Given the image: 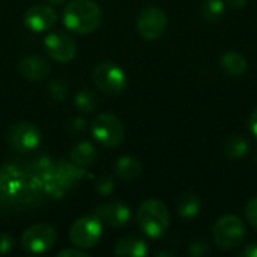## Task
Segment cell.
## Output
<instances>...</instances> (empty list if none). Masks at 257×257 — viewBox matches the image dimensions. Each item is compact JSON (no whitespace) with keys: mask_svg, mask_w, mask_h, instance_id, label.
Masks as SVG:
<instances>
[{"mask_svg":"<svg viewBox=\"0 0 257 257\" xmlns=\"http://www.w3.org/2000/svg\"><path fill=\"white\" fill-rule=\"evenodd\" d=\"M102 12L93 0H71L63 9V24L77 35L95 32L101 24Z\"/></svg>","mask_w":257,"mask_h":257,"instance_id":"6da1fadb","label":"cell"},{"mask_svg":"<svg viewBox=\"0 0 257 257\" xmlns=\"http://www.w3.org/2000/svg\"><path fill=\"white\" fill-rule=\"evenodd\" d=\"M137 226L149 238H161L170 226V214L167 206L158 199H149L137 209Z\"/></svg>","mask_w":257,"mask_h":257,"instance_id":"7a4b0ae2","label":"cell"},{"mask_svg":"<svg viewBox=\"0 0 257 257\" xmlns=\"http://www.w3.org/2000/svg\"><path fill=\"white\" fill-rule=\"evenodd\" d=\"M245 238V224L236 215L220 217L212 227V239L218 248L232 250L242 244Z\"/></svg>","mask_w":257,"mask_h":257,"instance_id":"3957f363","label":"cell"},{"mask_svg":"<svg viewBox=\"0 0 257 257\" xmlns=\"http://www.w3.org/2000/svg\"><path fill=\"white\" fill-rule=\"evenodd\" d=\"M93 139L104 148H116L122 143L125 130L122 120L113 113L98 114L90 125Z\"/></svg>","mask_w":257,"mask_h":257,"instance_id":"277c9868","label":"cell"},{"mask_svg":"<svg viewBox=\"0 0 257 257\" xmlns=\"http://www.w3.org/2000/svg\"><path fill=\"white\" fill-rule=\"evenodd\" d=\"M95 86L107 93H120L128 86L126 74L113 62H102L95 66L92 72Z\"/></svg>","mask_w":257,"mask_h":257,"instance_id":"5b68a950","label":"cell"},{"mask_svg":"<svg viewBox=\"0 0 257 257\" xmlns=\"http://www.w3.org/2000/svg\"><path fill=\"white\" fill-rule=\"evenodd\" d=\"M102 221L98 217H81L69 229V239L78 248L95 247L102 236Z\"/></svg>","mask_w":257,"mask_h":257,"instance_id":"8992f818","label":"cell"},{"mask_svg":"<svg viewBox=\"0 0 257 257\" xmlns=\"http://www.w3.org/2000/svg\"><path fill=\"white\" fill-rule=\"evenodd\" d=\"M167 15L166 12L155 5L143 8L137 17V32L146 41H155L166 32Z\"/></svg>","mask_w":257,"mask_h":257,"instance_id":"52a82bcc","label":"cell"},{"mask_svg":"<svg viewBox=\"0 0 257 257\" xmlns=\"http://www.w3.org/2000/svg\"><path fill=\"white\" fill-rule=\"evenodd\" d=\"M6 143L17 152H32L41 143V131L30 122H17L8 130Z\"/></svg>","mask_w":257,"mask_h":257,"instance_id":"ba28073f","label":"cell"},{"mask_svg":"<svg viewBox=\"0 0 257 257\" xmlns=\"http://www.w3.org/2000/svg\"><path fill=\"white\" fill-rule=\"evenodd\" d=\"M57 239V233L53 226L39 223L29 227L21 236V247L27 253H44L50 250Z\"/></svg>","mask_w":257,"mask_h":257,"instance_id":"9c48e42d","label":"cell"},{"mask_svg":"<svg viewBox=\"0 0 257 257\" xmlns=\"http://www.w3.org/2000/svg\"><path fill=\"white\" fill-rule=\"evenodd\" d=\"M44 47L48 56L56 60L66 63L72 60L77 54V45L75 42L62 32H51L44 39Z\"/></svg>","mask_w":257,"mask_h":257,"instance_id":"30bf717a","label":"cell"},{"mask_svg":"<svg viewBox=\"0 0 257 257\" xmlns=\"http://www.w3.org/2000/svg\"><path fill=\"white\" fill-rule=\"evenodd\" d=\"M24 26L32 32H45L57 21V12L50 5H33L24 14Z\"/></svg>","mask_w":257,"mask_h":257,"instance_id":"8fae6325","label":"cell"},{"mask_svg":"<svg viewBox=\"0 0 257 257\" xmlns=\"http://www.w3.org/2000/svg\"><path fill=\"white\" fill-rule=\"evenodd\" d=\"M93 212H95V217H98L102 223H105L110 227H122L131 218L130 208L120 202L99 205L95 208Z\"/></svg>","mask_w":257,"mask_h":257,"instance_id":"7c38bea8","label":"cell"},{"mask_svg":"<svg viewBox=\"0 0 257 257\" xmlns=\"http://www.w3.org/2000/svg\"><path fill=\"white\" fill-rule=\"evenodd\" d=\"M18 71L26 80L39 81V80H44L50 74L51 66L47 59L30 54V56H24L18 62Z\"/></svg>","mask_w":257,"mask_h":257,"instance_id":"4fadbf2b","label":"cell"},{"mask_svg":"<svg viewBox=\"0 0 257 257\" xmlns=\"http://www.w3.org/2000/svg\"><path fill=\"white\" fill-rule=\"evenodd\" d=\"M220 68L227 77H241L247 71L248 62L245 56L238 51H226L220 57Z\"/></svg>","mask_w":257,"mask_h":257,"instance_id":"5bb4252c","label":"cell"},{"mask_svg":"<svg viewBox=\"0 0 257 257\" xmlns=\"http://www.w3.org/2000/svg\"><path fill=\"white\" fill-rule=\"evenodd\" d=\"M96 157H98L96 148L90 142H80L78 145L72 148L69 160L74 166L86 169V167H90L96 161Z\"/></svg>","mask_w":257,"mask_h":257,"instance_id":"9a60e30c","label":"cell"},{"mask_svg":"<svg viewBox=\"0 0 257 257\" xmlns=\"http://www.w3.org/2000/svg\"><path fill=\"white\" fill-rule=\"evenodd\" d=\"M114 254L126 257H143L148 254V245L143 239L137 236H125L116 242Z\"/></svg>","mask_w":257,"mask_h":257,"instance_id":"2e32d148","label":"cell"},{"mask_svg":"<svg viewBox=\"0 0 257 257\" xmlns=\"http://www.w3.org/2000/svg\"><path fill=\"white\" fill-rule=\"evenodd\" d=\"M248 148H250V143L248 140L241 136V134H233V136H229L223 145V151H224V155L229 158V160H241L247 155L248 152Z\"/></svg>","mask_w":257,"mask_h":257,"instance_id":"e0dca14e","label":"cell"},{"mask_svg":"<svg viewBox=\"0 0 257 257\" xmlns=\"http://www.w3.org/2000/svg\"><path fill=\"white\" fill-rule=\"evenodd\" d=\"M114 172L120 179L125 181H133L136 178L140 176L142 173V164L139 163L137 158L131 157V155H123L116 161L114 166Z\"/></svg>","mask_w":257,"mask_h":257,"instance_id":"ac0fdd59","label":"cell"},{"mask_svg":"<svg viewBox=\"0 0 257 257\" xmlns=\"http://www.w3.org/2000/svg\"><path fill=\"white\" fill-rule=\"evenodd\" d=\"M200 208H202V202L196 193L187 191L181 194V197L178 199V212L185 220L194 218L200 212Z\"/></svg>","mask_w":257,"mask_h":257,"instance_id":"d6986e66","label":"cell"},{"mask_svg":"<svg viewBox=\"0 0 257 257\" xmlns=\"http://www.w3.org/2000/svg\"><path fill=\"white\" fill-rule=\"evenodd\" d=\"M226 12V5L223 0H205L200 9V14L208 23H218L223 20Z\"/></svg>","mask_w":257,"mask_h":257,"instance_id":"ffe728a7","label":"cell"},{"mask_svg":"<svg viewBox=\"0 0 257 257\" xmlns=\"http://www.w3.org/2000/svg\"><path fill=\"white\" fill-rule=\"evenodd\" d=\"M75 107L83 113H93L98 107V96L95 92H92L89 87H84L78 90L75 95Z\"/></svg>","mask_w":257,"mask_h":257,"instance_id":"44dd1931","label":"cell"},{"mask_svg":"<svg viewBox=\"0 0 257 257\" xmlns=\"http://www.w3.org/2000/svg\"><path fill=\"white\" fill-rule=\"evenodd\" d=\"M69 86L63 78H54L48 83V93L54 101H63L68 96Z\"/></svg>","mask_w":257,"mask_h":257,"instance_id":"7402d4cb","label":"cell"},{"mask_svg":"<svg viewBox=\"0 0 257 257\" xmlns=\"http://www.w3.org/2000/svg\"><path fill=\"white\" fill-rule=\"evenodd\" d=\"M95 190L96 193H99L101 196H108L113 193L114 190V182L111 178L108 176H99L95 182Z\"/></svg>","mask_w":257,"mask_h":257,"instance_id":"603a6c76","label":"cell"},{"mask_svg":"<svg viewBox=\"0 0 257 257\" xmlns=\"http://www.w3.org/2000/svg\"><path fill=\"white\" fill-rule=\"evenodd\" d=\"M209 251V244L203 238H197L190 244V254L191 256H203Z\"/></svg>","mask_w":257,"mask_h":257,"instance_id":"cb8c5ba5","label":"cell"},{"mask_svg":"<svg viewBox=\"0 0 257 257\" xmlns=\"http://www.w3.org/2000/svg\"><path fill=\"white\" fill-rule=\"evenodd\" d=\"M245 218L257 230V196L245 205Z\"/></svg>","mask_w":257,"mask_h":257,"instance_id":"d4e9b609","label":"cell"},{"mask_svg":"<svg viewBox=\"0 0 257 257\" xmlns=\"http://www.w3.org/2000/svg\"><path fill=\"white\" fill-rule=\"evenodd\" d=\"M66 130L71 134H81L86 130V120L83 117H80V116H75V117H72V119L68 120Z\"/></svg>","mask_w":257,"mask_h":257,"instance_id":"484cf974","label":"cell"},{"mask_svg":"<svg viewBox=\"0 0 257 257\" xmlns=\"http://www.w3.org/2000/svg\"><path fill=\"white\" fill-rule=\"evenodd\" d=\"M14 248V238L9 233H0V254H8Z\"/></svg>","mask_w":257,"mask_h":257,"instance_id":"4316f807","label":"cell"},{"mask_svg":"<svg viewBox=\"0 0 257 257\" xmlns=\"http://www.w3.org/2000/svg\"><path fill=\"white\" fill-rule=\"evenodd\" d=\"M59 257H87V254L83 251V248L81 250H74V248H65V250H62V251H59Z\"/></svg>","mask_w":257,"mask_h":257,"instance_id":"83f0119b","label":"cell"},{"mask_svg":"<svg viewBox=\"0 0 257 257\" xmlns=\"http://www.w3.org/2000/svg\"><path fill=\"white\" fill-rule=\"evenodd\" d=\"M248 128H250V133L257 139V107L251 111L248 117Z\"/></svg>","mask_w":257,"mask_h":257,"instance_id":"f1b7e54d","label":"cell"},{"mask_svg":"<svg viewBox=\"0 0 257 257\" xmlns=\"http://www.w3.org/2000/svg\"><path fill=\"white\" fill-rule=\"evenodd\" d=\"M226 3H227L232 9L241 11V9H244V8L247 6L248 0H226Z\"/></svg>","mask_w":257,"mask_h":257,"instance_id":"f546056e","label":"cell"},{"mask_svg":"<svg viewBox=\"0 0 257 257\" xmlns=\"http://www.w3.org/2000/svg\"><path fill=\"white\" fill-rule=\"evenodd\" d=\"M242 256L245 257H257V244H250L248 247L244 248Z\"/></svg>","mask_w":257,"mask_h":257,"instance_id":"4dcf8cb0","label":"cell"},{"mask_svg":"<svg viewBox=\"0 0 257 257\" xmlns=\"http://www.w3.org/2000/svg\"><path fill=\"white\" fill-rule=\"evenodd\" d=\"M48 5H53V6H59V5H63L65 0H45Z\"/></svg>","mask_w":257,"mask_h":257,"instance_id":"1f68e13d","label":"cell"},{"mask_svg":"<svg viewBox=\"0 0 257 257\" xmlns=\"http://www.w3.org/2000/svg\"><path fill=\"white\" fill-rule=\"evenodd\" d=\"M157 256H173V253H167V251H161V253H157Z\"/></svg>","mask_w":257,"mask_h":257,"instance_id":"d6a6232c","label":"cell"},{"mask_svg":"<svg viewBox=\"0 0 257 257\" xmlns=\"http://www.w3.org/2000/svg\"><path fill=\"white\" fill-rule=\"evenodd\" d=\"M256 161H257V151H256Z\"/></svg>","mask_w":257,"mask_h":257,"instance_id":"836d02e7","label":"cell"}]
</instances>
